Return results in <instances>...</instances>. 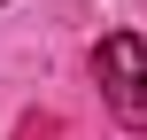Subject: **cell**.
I'll return each instance as SVG.
<instances>
[{"label": "cell", "mask_w": 147, "mask_h": 140, "mask_svg": "<svg viewBox=\"0 0 147 140\" xmlns=\"http://www.w3.org/2000/svg\"><path fill=\"white\" fill-rule=\"evenodd\" d=\"M93 78H101V94L124 125H147V39L140 31H109L93 47Z\"/></svg>", "instance_id": "1"}]
</instances>
